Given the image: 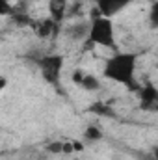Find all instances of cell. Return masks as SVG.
I'll return each mask as SVG.
<instances>
[{
  "instance_id": "obj_2",
  "label": "cell",
  "mask_w": 158,
  "mask_h": 160,
  "mask_svg": "<svg viewBox=\"0 0 158 160\" xmlns=\"http://www.w3.org/2000/svg\"><path fill=\"white\" fill-rule=\"evenodd\" d=\"M91 26H89V38L87 45H95V47H102V48H117V41H116V28H114V21L108 17L99 15V11H93V17L89 19Z\"/></svg>"
},
{
  "instance_id": "obj_1",
  "label": "cell",
  "mask_w": 158,
  "mask_h": 160,
  "mask_svg": "<svg viewBox=\"0 0 158 160\" xmlns=\"http://www.w3.org/2000/svg\"><path fill=\"white\" fill-rule=\"evenodd\" d=\"M136 67H138L136 52H119L117 50V52H114V56H110L104 62L102 75H104V78L117 82L121 86H125L126 89L134 91V89H138Z\"/></svg>"
},
{
  "instance_id": "obj_15",
  "label": "cell",
  "mask_w": 158,
  "mask_h": 160,
  "mask_svg": "<svg viewBox=\"0 0 158 160\" xmlns=\"http://www.w3.org/2000/svg\"><path fill=\"white\" fill-rule=\"evenodd\" d=\"M156 69H158V60H156Z\"/></svg>"
},
{
  "instance_id": "obj_8",
  "label": "cell",
  "mask_w": 158,
  "mask_h": 160,
  "mask_svg": "<svg viewBox=\"0 0 158 160\" xmlns=\"http://www.w3.org/2000/svg\"><path fill=\"white\" fill-rule=\"evenodd\" d=\"M69 0H48V17L62 26V22L67 17Z\"/></svg>"
},
{
  "instance_id": "obj_3",
  "label": "cell",
  "mask_w": 158,
  "mask_h": 160,
  "mask_svg": "<svg viewBox=\"0 0 158 160\" xmlns=\"http://www.w3.org/2000/svg\"><path fill=\"white\" fill-rule=\"evenodd\" d=\"M63 56L62 54H43L37 60V67L41 71V77L47 84L50 86H58L60 77H62V69H63Z\"/></svg>"
},
{
  "instance_id": "obj_7",
  "label": "cell",
  "mask_w": 158,
  "mask_h": 160,
  "mask_svg": "<svg viewBox=\"0 0 158 160\" xmlns=\"http://www.w3.org/2000/svg\"><path fill=\"white\" fill-rule=\"evenodd\" d=\"M89 26H91L89 21H78V22L69 24L63 34H65L71 41H75V43L87 41V38H89Z\"/></svg>"
},
{
  "instance_id": "obj_5",
  "label": "cell",
  "mask_w": 158,
  "mask_h": 160,
  "mask_svg": "<svg viewBox=\"0 0 158 160\" xmlns=\"http://www.w3.org/2000/svg\"><path fill=\"white\" fill-rule=\"evenodd\" d=\"M134 0H95V9L99 11V15L112 19L114 15H117L119 11H123Z\"/></svg>"
},
{
  "instance_id": "obj_9",
  "label": "cell",
  "mask_w": 158,
  "mask_h": 160,
  "mask_svg": "<svg viewBox=\"0 0 158 160\" xmlns=\"http://www.w3.org/2000/svg\"><path fill=\"white\" fill-rule=\"evenodd\" d=\"M89 112L91 114H97V116H102V118H116V112L112 106H108L106 102L99 101V102H93L89 106Z\"/></svg>"
},
{
  "instance_id": "obj_11",
  "label": "cell",
  "mask_w": 158,
  "mask_h": 160,
  "mask_svg": "<svg viewBox=\"0 0 158 160\" xmlns=\"http://www.w3.org/2000/svg\"><path fill=\"white\" fill-rule=\"evenodd\" d=\"M147 24L151 30H158V0H153L149 4V15H147Z\"/></svg>"
},
{
  "instance_id": "obj_13",
  "label": "cell",
  "mask_w": 158,
  "mask_h": 160,
  "mask_svg": "<svg viewBox=\"0 0 158 160\" xmlns=\"http://www.w3.org/2000/svg\"><path fill=\"white\" fill-rule=\"evenodd\" d=\"M45 149H47L50 155H65V142H62V140L48 142V143L45 145Z\"/></svg>"
},
{
  "instance_id": "obj_14",
  "label": "cell",
  "mask_w": 158,
  "mask_h": 160,
  "mask_svg": "<svg viewBox=\"0 0 158 160\" xmlns=\"http://www.w3.org/2000/svg\"><path fill=\"white\" fill-rule=\"evenodd\" d=\"M153 157H155V160H158V147L153 149Z\"/></svg>"
},
{
  "instance_id": "obj_12",
  "label": "cell",
  "mask_w": 158,
  "mask_h": 160,
  "mask_svg": "<svg viewBox=\"0 0 158 160\" xmlns=\"http://www.w3.org/2000/svg\"><path fill=\"white\" fill-rule=\"evenodd\" d=\"M84 140L86 142H99V140H102V130L95 125H89L84 132Z\"/></svg>"
},
{
  "instance_id": "obj_10",
  "label": "cell",
  "mask_w": 158,
  "mask_h": 160,
  "mask_svg": "<svg viewBox=\"0 0 158 160\" xmlns=\"http://www.w3.org/2000/svg\"><path fill=\"white\" fill-rule=\"evenodd\" d=\"M78 86L82 89H86V91H99L101 89V80L97 78L95 75H86L84 73V77H82Z\"/></svg>"
},
{
  "instance_id": "obj_4",
  "label": "cell",
  "mask_w": 158,
  "mask_h": 160,
  "mask_svg": "<svg viewBox=\"0 0 158 160\" xmlns=\"http://www.w3.org/2000/svg\"><path fill=\"white\" fill-rule=\"evenodd\" d=\"M140 108L145 112H158V88L147 82L140 89Z\"/></svg>"
},
{
  "instance_id": "obj_6",
  "label": "cell",
  "mask_w": 158,
  "mask_h": 160,
  "mask_svg": "<svg viewBox=\"0 0 158 160\" xmlns=\"http://www.w3.org/2000/svg\"><path fill=\"white\" fill-rule=\"evenodd\" d=\"M32 28H34V32H36V36H37L39 39H50V38H54V36L60 34V24L54 22L50 17L39 19L37 22L32 24Z\"/></svg>"
}]
</instances>
